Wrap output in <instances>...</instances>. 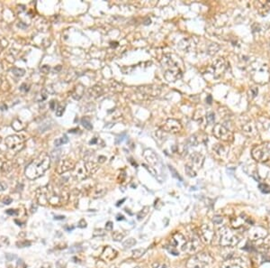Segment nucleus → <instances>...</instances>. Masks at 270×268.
Here are the masks:
<instances>
[{
	"instance_id": "nucleus-26",
	"label": "nucleus",
	"mask_w": 270,
	"mask_h": 268,
	"mask_svg": "<svg viewBox=\"0 0 270 268\" xmlns=\"http://www.w3.org/2000/svg\"><path fill=\"white\" fill-rule=\"evenodd\" d=\"M68 142V136L67 135H63L62 137L56 139V140L54 141V144H55V146H61V145H62V144H67Z\"/></svg>"
},
{
	"instance_id": "nucleus-4",
	"label": "nucleus",
	"mask_w": 270,
	"mask_h": 268,
	"mask_svg": "<svg viewBox=\"0 0 270 268\" xmlns=\"http://www.w3.org/2000/svg\"><path fill=\"white\" fill-rule=\"evenodd\" d=\"M98 169L99 165L96 163L82 160L75 164L72 172V176L75 180L81 182L96 173Z\"/></svg>"
},
{
	"instance_id": "nucleus-21",
	"label": "nucleus",
	"mask_w": 270,
	"mask_h": 268,
	"mask_svg": "<svg viewBox=\"0 0 270 268\" xmlns=\"http://www.w3.org/2000/svg\"><path fill=\"white\" fill-rule=\"evenodd\" d=\"M144 157L147 159V161L149 163H152V164H157L158 163V156L154 153V152L152 150H146L144 152Z\"/></svg>"
},
{
	"instance_id": "nucleus-1",
	"label": "nucleus",
	"mask_w": 270,
	"mask_h": 268,
	"mask_svg": "<svg viewBox=\"0 0 270 268\" xmlns=\"http://www.w3.org/2000/svg\"><path fill=\"white\" fill-rule=\"evenodd\" d=\"M36 199L39 204L46 206H61L69 199V192L64 187H54L52 184L41 187L36 191Z\"/></svg>"
},
{
	"instance_id": "nucleus-36",
	"label": "nucleus",
	"mask_w": 270,
	"mask_h": 268,
	"mask_svg": "<svg viewBox=\"0 0 270 268\" xmlns=\"http://www.w3.org/2000/svg\"><path fill=\"white\" fill-rule=\"evenodd\" d=\"M12 72H13L14 75H16V76H23V75L24 74V70L22 69H14L12 70Z\"/></svg>"
},
{
	"instance_id": "nucleus-6",
	"label": "nucleus",
	"mask_w": 270,
	"mask_h": 268,
	"mask_svg": "<svg viewBox=\"0 0 270 268\" xmlns=\"http://www.w3.org/2000/svg\"><path fill=\"white\" fill-rule=\"evenodd\" d=\"M214 260L207 253H199L190 257L187 268H213Z\"/></svg>"
},
{
	"instance_id": "nucleus-53",
	"label": "nucleus",
	"mask_w": 270,
	"mask_h": 268,
	"mask_svg": "<svg viewBox=\"0 0 270 268\" xmlns=\"http://www.w3.org/2000/svg\"><path fill=\"white\" fill-rule=\"evenodd\" d=\"M99 159H100V161H99L100 163H104V162H105V160L106 158H105V156H100V157L98 158V160H99Z\"/></svg>"
},
{
	"instance_id": "nucleus-17",
	"label": "nucleus",
	"mask_w": 270,
	"mask_h": 268,
	"mask_svg": "<svg viewBox=\"0 0 270 268\" xmlns=\"http://www.w3.org/2000/svg\"><path fill=\"white\" fill-rule=\"evenodd\" d=\"M199 246H200L199 238L197 237H194L190 240H187V243L182 251L189 253V254H194L199 248Z\"/></svg>"
},
{
	"instance_id": "nucleus-22",
	"label": "nucleus",
	"mask_w": 270,
	"mask_h": 268,
	"mask_svg": "<svg viewBox=\"0 0 270 268\" xmlns=\"http://www.w3.org/2000/svg\"><path fill=\"white\" fill-rule=\"evenodd\" d=\"M84 87L82 86V85H77V86H76L75 87V89H74V90H73V92H72V97L75 98V99H80L82 97H83V95H84Z\"/></svg>"
},
{
	"instance_id": "nucleus-57",
	"label": "nucleus",
	"mask_w": 270,
	"mask_h": 268,
	"mask_svg": "<svg viewBox=\"0 0 270 268\" xmlns=\"http://www.w3.org/2000/svg\"><path fill=\"white\" fill-rule=\"evenodd\" d=\"M0 142H1V137H0Z\"/></svg>"
},
{
	"instance_id": "nucleus-8",
	"label": "nucleus",
	"mask_w": 270,
	"mask_h": 268,
	"mask_svg": "<svg viewBox=\"0 0 270 268\" xmlns=\"http://www.w3.org/2000/svg\"><path fill=\"white\" fill-rule=\"evenodd\" d=\"M251 155L256 161L260 163L270 161V142L255 146L251 151Z\"/></svg>"
},
{
	"instance_id": "nucleus-24",
	"label": "nucleus",
	"mask_w": 270,
	"mask_h": 268,
	"mask_svg": "<svg viewBox=\"0 0 270 268\" xmlns=\"http://www.w3.org/2000/svg\"><path fill=\"white\" fill-rule=\"evenodd\" d=\"M106 192V189L101 185H98L96 188H95V192L93 194L94 198H98V197H102L105 194Z\"/></svg>"
},
{
	"instance_id": "nucleus-41",
	"label": "nucleus",
	"mask_w": 270,
	"mask_h": 268,
	"mask_svg": "<svg viewBox=\"0 0 270 268\" xmlns=\"http://www.w3.org/2000/svg\"><path fill=\"white\" fill-rule=\"evenodd\" d=\"M105 229L108 230V231H111L113 230V222L111 221H108L106 224H105Z\"/></svg>"
},
{
	"instance_id": "nucleus-27",
	"label": "nucleus",
	"mask_w": 270,
	"mask_h": 268,
	"mask_svg": "<svg viewBox=\"0 0 270 268\" xmlns=\"http://www.w3.org/2000/svg\"><path fill=\"white\" fill-rule=\"evenodd\" d=\"M135 245H136V240H135L134 238H133V237L126 239V240L123 243V246H124L125 248H130V247H133Z\"/></svg>"
},
{
	"instance_id": "nucleus-31",
	"label": "nucleus",
	"mask_w": 270,
	"mask_h": 268,
	"mask_svg": "<svg viewBox=\"0 0 270 268\" xmlns=\"http://www.w3.org/2000/svg\"><path fill=\"white\" fill-rule=\"evenodd\" d=\"M259 190H260L262 192H264V193H269L270 192V188L268 184L260 183V184L259 185Z\"/></svg>"
},
{
	"instance_id": "nucleus-58",
	"label": "nucleus",
	"mask_w": 270,
	"mask_h": 268,
	"mask_svg": "<svg viewBox=\"0 0 270 268\" xmlns=\"http://www.w3.org/2000/svg\"><path fill=\"white\" fill-rule=\"evenodd\" d=\"M135 268H140V267H135Z\"/></svg>"
},
{
	"instance_id": "nucleus-39",
	"label": "nucleus",
	"mask_w": 270,
	"mask_h": 268,
	"mask_svg": "<svg viewBox=\"0 0 270 268\" xmlns=\"http://www.w3.org/2000/svg\"><path fill=\"white\" fill-rule=\"evenodd\" d=\"M152 267L153 268H168L167 265L165 264H160L159 262H155L153 265H152Z\"/></svg>"
},
{
	"instance_id": "nucleus-28",
	"label": "nucleus",
	"mask_w": 270,
	"mask_h": 268,
	"mask_svg": "<svg viewBox=\"0 0 270 268\" xmlns=\"http://www.w3.org/2000/svg\"><path fill=\"white\" fill-rule=\"evenodd\" d=\"M81 124L83 125V127L85 128H86L87 130H92L93 129V126H92V124H91V122L89 121V119H87V118H82V120H81Z\"/></svg>"
},
{
	"instance_id": "nucleus-52",
	"label": "nucleus",
	"mask_w": 270,
	"mask_h": 268,
	"mask_svg": "<svg viewBox=\"0 0 270 268\" xmlns=\"http://www.w3.org/2000/svg\"><path fill=\"white\" fill-rule=\"evenodd\" d=\"M54 104H55V101H52L51 104H50V107H51V108H52V110L55 109V108H54Z\"/></svg>"
},
{
	"instance_id": "nucleus-5",
	"label": "nucleus",
	"mask_w": 270,
	"mask_h": 268,
	"mask_svg": "<svg viewBox=\"0 0 270 268\" xmlns=\"http://www.w3.org/2000/svg\"><path fill=\"white\" fill-rule=\"evenodd\" d=\"M218 241L221 247H235L240 242L237 234L228 227H222L218 231Z\"/></svg>"
},
{
	"instance_id": "nucleus-25",
	"label": "nucleus",
	"mask_w": 270,
	"mask_h": 268,
	"mask_svg": "<svg viewBox=\"0 0 270 268\" xmlns=\"http://www.w3.org/2000/svg\"><path fill=\"white\" fill-rule=\"evenodd\" d=\"M145 252H146V249H144V248H137V249H135V250L133 251L132 257L135 258V259L140 258V257H142L145 254Z\"/></svg>"
},
{
	"instance_id": "nucleus-51",
	"label": "nucleus",
	"mask_w": 270,
	"mask_h": 268,
	"mask_svg": "<svg viewBox=\"0 0 270 268\" xmlns=\"http://www.w3.org/2000/svg\"><path fill=\"white\" fill-rule=\"evenodd\" d=\"M40 268H52V266H51V265H49V264H44V265H42Z\"/></svg>"
},
{
	"instance_id": "nucleus-14",
	"label": "nucleus",
	"mask_w": 270,
	"mask_h": 268,
	"mask_svg": "<svg viewBox=\"0 0 270 268\" xmlns=\"http://www.w3.org/2000/svg\"><path fill=\"white\" fill-rule=\"evenodd\" d=\"M187 243V238L179 232H177V233H174L172 235V237H170V240H169V245L168 247H173L175 249H178V247L183 250L185 245Z\"/></svg>"
},
{
	"instance_id": "nucleus-48",
	"label": "nucleus",
	"mask_w": 270,
	"mask_h": 268,
	"mask_svg": "<svg viewBox=\"0 0 270 268\" xmlns=\"http://www.w3.org/2000/svg\"><path fill=\"white\" fill-rule=\"evenodd\" d=\"M42 70L44 71V72H48L50 70V68L48 67V66H46V65H44L43 67L42 68Z\"/></svg>"
},
{
	"instance_id": "nucleus-13",
	"label": "nucleus",
	"mask_w": 270,
	"mask_h": 268,
	"mask_svg": "<svg viewBox=\"0 0 270 268\" xmlns=\"http://www.w3.org/2000/svg\"><path fill=\"white\" fill-rule=\"evenodd\" d=\"M162 130L167 133L171 134H177L182 130V125L181 123L174 118H168L165 121L163 126L161 127Z\"/></svg>"
},
{
	"instance_id": "nucleus-32",
	"label": "nucleus",
	"mask_w": 270,
	"mask_h": 268,
	"mask_svg": "<svg viewBox=\"0 0 270 268\" xmlns=\"http://www.w3.org/2000/svg\"><path fill=\"white\" fill-rule=\"evenodd\" d=\"M113 238L115 241H121L123 238H124V235L118 231H115L113 233Z\"/></svg>"
},
{
	"instance_id": "nucleus-55",
	"label": "nucleus",
	"mask_w": 270,
	"mask_h": 268,
	"mask_svg": "<svg viewBox=\"0 0 270 268\" xmlns=\"http://www.w3.org/2000/svg\"><path fill=\"white\" fill-rule=\"evenodd\" d=\"M124 201H125V199H123L122 201H119V202H118V204H117V206H120V204H122V203H123V202H124Z\"/></svg>"
},
{
	"instance_id": "nucleus-18",
	"label": "nucleus",
	"mask_w": 270,
	"mask_h": 268,
	"mask_svg": "<svg viewBox=\"0 0 270 268\" xmlns=\"http://www.w3.org/2000/svg\"><path fill=\"white\" fill-rule=\"evenodd\" d=\"M268 235V231L265 228L262 227H254L250 231V238L251 240H259L266 237Z\"/></svg>"
},
{
	"instance_id": "nucleus-54",
	"label": "nucleus",
	"mask_w": 270,
	"mask_h": 268,
	"mask_svg": "<svg viewBox=\"0 0 270 268\" xmlns=\"http://www.w3.org/2000/svg\"><path fill=\"white\" fill-rule=\"evenodd\" d=\"M208 99V104H211L212 103V97L211 96H208V98H206V100Z\"/></svg>"
},
{
	"instance_id": "nucleus-7",
	"label": "nucleus",
	"mask_w": 270,
	"mask_h": 268,
	"mask_svg": "<svg viewBox=\"0 0 270 268\" xmlns=\"http://www.w3.org/2000/svg\"><path fill=\"white\" fill-rule=\"evenodd\" d=\"M204 162V156L200 153H194L190 158L189 162L186 164V173L190 177H196L197 171L201 169Z\"/></svg>"
},
{
	"instance_id": "nucleus-43",
	"label": "nucleus",
	"mask_w": 270,
	"mask_h": 268,
	"mask_svg": "<svg viewBox=\"0 0 270 268\" xmlns=\"http://www.w3.org/2000/svg\"><path fill=\"white\" fill-rule=\"evenodd\" d=\"M17 268H26V266L25 264L23 262V260H18V263H17Z\"/></svg>"
},
{
	"instance_id": "nucleus-2",
	"label": "nucleus",
	"mask_w": 270,
	"mask_h": 268,
	"mask_svg": "<svg viewBox=\"0 0 270 268\" xmlns=\"http://www.w3.org/2000/svg\"><path fill=\"white\" fill-rule=\"evenodd\" d=\"M51 165V158L50 156L42 153L37 158L33 160L25 168V175L27 178L31 180H35L41 177Z\"/></svg>"
},
{
	"instance_id": "nucleus-9",
	"label": "nucleus",
	"mask_w": 270,
	"mask_h": 268,
	"mask_svg": "<svg viewBox=\"0 0 270 268\" xmlns=\"http://www.w3.org/2000/svg\"><path fill=\"white\" fill-rule=\"evenodd\" d=\"M137 96L142 99H149L158 97L160 94V89L156 86H143L137 89Z\"/></svg>"
},
{
	"instance_id": "nucleus-34",
	"label": "nucleus",
	"mask_w": 270,
	"mask_h": 268,
	"mask_svg": "<svg viewBox=\"0 0 270 268\" xmlns=\"http://www.w3.org/2000/svg\"><path fill=\"white\" fill-rule=\"evenodd\" d=\"M222 221H223V218H222V217H221V216H214V217L212 218V222H213L214 224H216V225H220V224H221Z\"/></svg>"
},
{
	"instance_id": "nucleus-44",
	"label": "nucleus",
	"mask_w": 270,
	"mask_h": 268,
	"mask_svg": "<svg viewBox=\"0 0 270 268\" xmlns=\"http://www.w3.org/2000/svg\"><path fill=\"white\" fill-rule=\"evenodd\" d=\"M7 189V185L3 182H0V192H3V191H5Z\"/></svg>"
},
{
	"instance_id": "nucleus-3",
	"label": "nucleus",
	"mask_w": 270,
	"mask_h": 268,
	"mask_svg": "<svg viewBox=\"0 0 270 268\" xmlns=\"http://www.w3.org/2000/svg\"><path fill=\"white\" fill-rule=\"evenodd\" d=\"M172 54H166L161 59V65L165 68L164 77L169 82H175L182 78L183 72Z\"/></svg>"
},
{
	"instance_id": "nucleus-29",
	"label": "nucleus",
	"mask_w": 270,
	"mask_h": 268,
	"mask_svg": "<svg viewBox=\"0 0 270 268\" xmlns=\"http://www.w3.org/2000/svg\"><path fill=\"white\" fill-rule=\"evenodd\" d=\"M149 207H144L143 208V209L140 211V212H139L138 213V215H137V218L139 219V220H140L141 218H143L147 214H148V212H149Z\"/></svg>"
},
{
	"instance_id": "nucleus-46",
	"label": "nucleus",
	"mask_w": 270,
	"mask_h": 268,
	"mask_svg": "<svg viewBox=\"0 0 270 268\" xmlns=\"http://www.w3.org/2000/svg\"><path fill=\"white\" fill-rule=\"evenodd\" d=\"M12 201H13V200H12L11 198L6 197V198L3 201V202H4V204H5V205H9L10 203H12Z\"/></svg>"
},
{
	"instance_id": "nucleus-37",
	"label": "nucleus",
	"mask_w": 270,
	"mask_h": 268,
	"mask_svg": "<svg viewBox=\"0 0 270 268\" xmlns=\"http://www.w3.org/2000/svg\"><path fill=\"white\" fill-rule=\"evenodd\" d=\"M64 113V108L62 106H59L58 108L56 109V116L57 117H61Z\"/></svg>"
},
{
	"instance_id": "nucleus-10",
	"label": "nucleus",
	"mask_w": 270,
	"mask_h": 268,
	"mask_svg": "<svg viewBox=\"0 0 270 268\" xmlns=\"http://www.w3.org/2000/svg\"><path fill=\"white\" fill-rule=\"evenodd\" d=\"M213 134L216 138L225 141V142H231L233 141V134L227 128H225L221 124H216L212 129Z\"/></svg>"
},
{
	"instance_id": "nucleus-19",
	"label": "nucleus",
	"mask_w": 270,
	"mask_h": 268,
	"mask_svg": "<svg viewBox=\"0 0 270 268\" xmlns=\"http://www.w3.org/2000/svg\"><path fill=\"white\" fill-rule=\"evenodd\" d=\"M116 257H117V251L115 249H114L113 247L107 246L104 248V250L100 256V258L104 261H112Z\"/></svg>"
},
{
	"instance_id": "nucleus-12",
	"label": "nucleus",
	"mask_w": 270,
	"mask_h": 268,
	"mask_svg": "<svg viewBox=\"0 0 270 268\" xmlns=\"http://www.w3.org/2000/svg\"><path fill=\"white\" fill-rule=\"evenodd\" d=\"M199 237H201V240L203 243H205V244L212 243V241L213 240V238L215 237L213 228L209 224L202 225L199 229Z\"/></svg>"
},
{
	"instance_id": "nucleus-23",
	"label": "nucleus",
	"mask_w": 270,
	"mask_h": 268,
	"mask_svg": "<svg viewBox=\"0 0 270 268\" xmlns=\"http://www.w3.org/2000/svg\"><path fill=\"white\" fill-rule=\"evenodd\" d=\"M88 93L91 97L93 98H97V97H100L103 95L104 93V90L101 87H98V86H95L91 89H89L88 90Z\"/></svg>"
},
{
	"instance_id": "nucleus-50",
	"label": "nucleus",
	"mask_w": 270,
	"mask_h": 268,
	"mask_svg": "<svg viewBox=\"0 0 270 268\" xmlns=\"http://www.w3.org/2000/svg\"><path fill=\"white\" fill-rule=\"evenodd\" d=\"M117 220H124V217L123 215H117V218H116Z\"/></svg>"
},
{
	"instance_id": "nucleus-15",
	"label": "nucleus",
	"mask_w": 270,
	"mask_h": 268,
	"mask_svg": "<svg viewBox=\"0 0 270 268\" xmlns=\"http://www.w3.org/2000/svg\"><path fill=\"white\" fill-rule=\"evenodd\" d=\"M226 68L225 61L223 58L217 59L210 67V72L213 75L215 79H218L221 76V74L224 72Z\"/></svg>"
},
{
	"instance_id": "nucleus-47",
	"label": "nucleus",
	"mask_w": 270,
	"mask_h": 268,
	"mask_svg": "<svg viewBox=\"0 0 270 268\" xmlns=\"http://www.w3.org/2000/svg\"><path fill=\"white\" fill-rule=\"evenodd\" d=\"M15 257H16L15 256H12V257H10V255H9V254H7V255H6V258H7V260H8V261H11L12 259H14V258H15Z\"/></svg>"
},
{
	"instance_id": "nucleus-30",
	"label": "nucleus",
	"mask_w": 270,
	"mask_h": 268,
	"mask_svg": "<svg viewBox=\"0 0 270 268\" xmlns=\"http://www.w3.org/2000/svg\"><path fill=\"white\" fill-rule=\"evenodd\" d=\"M214 120H215V116H214V113L212 112H209L207 115H206V121L208 124H213L214 123Z\"/></svg>"
},
{
	"instance_id": "nucleus-20",
	"label": "nucleus",
	"mask_w": 270,
	"mask_h": 268,
	"mask_svg": "<svg viewBox=\"0 0 270 268\" xmlns=\"http://www.w3.org/2000/svg\"><path fill=\"white\" fill-rule=\"evenodd\" d=\"M75 166V163L71 161V160H62L61 162V163L59 164L58 168H57V173L59 174H62L64 173H66L68 171L73 169Z\"/></svg>"
},
{
	"instance_id": "nucleus-49",
	"label": "nucleus",
	"mask_w": 270,
	"mask_h": 268,
	"mask_svg": "<svg viewBox=\"0 0 270 268\" xmlns=\"http://www.w3.org/2000/svg\"><path fill=\"white\" fill-rule=\"evenodd\" d=\"M64 218H65L64 216H55V217H54V219H56V220H59V219H64Z\"/></svg>"
},
{
	"instance_id": "nucleus-11",
	"label": "nucleus",
	"mask_w": 270,
	"mask_h": 268,
	"mask_svg": "<svg viewBox=\"0 0 270 268\" xmlns=\"http://www.w3.org/2000/svg\"><path fill=\"white\" fill-rule=\"evenodd\" d=\"M5 144L9 150H12L14 153H16L23 149L24 139L19 135H10L5 139Z\"/></svg>"
},
{
	"instance_id": "nucleus-45",
	"label": "nucleus",
	"mask_w": 270,
	"mask_h": 268,
	"mask_svg": "<svg viewBox=\"0 0 270 268\" xmlns=\"http://www.w3.org/2000/svg\"><path fill=\"white\" fill-rule=\"evenodd\" d=\"M28 89H29L28 85L25 84V83H24V84L20 87V90H22V91H28Z\"/></svg>"
},
{
	"instance_id": "nucleus-16",
	"label": "nucleus",
	"mask_w": 270,
	"mask_h": 268,
	"mask_svg": "<svg viewBox=\"0 0 270 268\" xmlns=\"http://www.w3.org/2000/svg\"><path fill=\"white\" fill-rule=\"evenodd\" d=\"M231 224L232 228H234L235 229H240L246 227L247 225L250 224V219L249 217H246L244 214H241L240 216L232 218L231 219Z\"/></svg>"
},
{
	"instance_id": "nucleus-33",
	"label": "nucleus",
	"mask_w": 270,
	"mask_h": 268,
	"mask_svg": "<svg viewBox=\"0 0 270 268\" xmlns=\"http://www.w3.org/2000/svg\"><path fill=\"white\" fill-rule=\"evenodd\" d=\"M16 246L18 247H30L31 246V242L27 241V240H24V241H18L16 242Z\"/></svg>"
},
{
	"instance_id": "nucleus-56",
	"label": "nucleus",
	"mask_w": 270,
	"mask_h": 268,
	"mask_svg": "<svg viewBox=\"0 0 270 268\" xmlns=\"http://www.w3.org/2000/svg\"><path fill=\"white\" fill-rule=\"evenodd\" d=\"M111 268H116V267H115V266H112V267H111Z\"/></svg>"
},
{
	"instance_id": "nucleus-42",
	"label": "nucleus",
	"mask_w": 270,
	"mask_h": 268,
	"mask_svg": "<svg viewBox=\"0 0 270 268\" xmlns=\"http://www.w3.org/2000/svg\"><path fill=\"white\" fill-rule=\"evenodd\" d=\"M86 227V222L85 219H81L79 222H78V228H84Z\"/></svg>"
},
{
	"instance_id": "nucleus-38",
	"label": "nucleus",
	"mask_w": 270,
	"mask_h": 268,
	"mask_svg": "<svg viewBox=\"0 0 270 268\" xmlns=\"http://www.w3.org/2000/svg\"><path fill=\"white\" fill-rule=\"evenodd\" d=\"M105 230H103V229H96L93 236L94 237H98V236H105Z\"/></svg>"
},
{
	"instance_id": "nucleus-35",
	"label": "nucleus",
	"mask_w": 270,
	"mask_h": 268,
	"mask_svg": "<svg viewBox=\"0 0 270 268\" xmlns=\"http://www.w3.org/2000/svg\"><path fill=\"white\" fill-rule=\"evenodd\" d=\"M169 170H170V172L173 173V176H174L175 178H177V179H178L179 181H181V182H182V178L180 177V175H179V174L177 173V171H176V170H175V169H174L172 166H169Z\"/></svg>"
},
{
	"instance_id": "nucleus-40",
	"label": "nucleus",
	"mask_w": 270,
	"mask_h": 268,
	"mask_svg": "<svg viewBox=\"0 0 270 268\" xmlns=\"http://www.w3.org/2000/svg\"><path fill=\"white\" fill-rule=\"evenodd\" d=\"M6 214L10 215V216H16V215H18V212L15 209H7L6 210Z\"/></svg>"
}]
</instances>
